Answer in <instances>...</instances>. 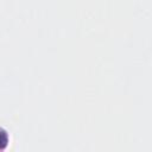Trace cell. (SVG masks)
I'll return each mask as SVG.
<instances>
[{
    "instance_id": "1",
    "label": "cell",
    "mask_w": 152,
    "mask_h": 152,
    "mask_svg": "<svg viewBox=\"0 0 152 152\" xmlns=\"http://www.w3.org/2000/svg\"><path fill=\"white\" fill-rule=\"evenodd\" d=\"M7 144H8V135H7V133L0 127V150L5 148V147L7 146Z\"/></svg>"
}]
</instances>
